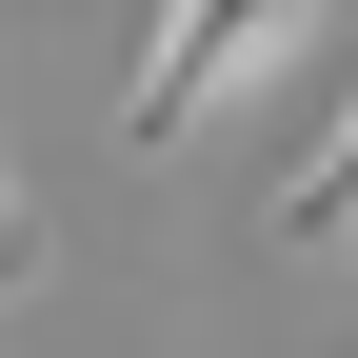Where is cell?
Listing matches in <instances>:
<instances>
[{"mask_svg": "<svg viewBox=\"0 0 358 358\" xmlns=\"http://www.w3.org/2000/svg\"><path fill=\"white\" fill-rule=\"evenodd\" d=\"M299 20H319V0H159V40H140V80H120V140H199L219 100H239V80H279L299 60Z\"/></svg>", "mask_w": 358, "mask_h": 358, "instance_id": "cell-1", "label": "cell"}, {"mask_svg": "<svg viewBox=\"0 0 358 358\" xmlns=\"http://www.w3.org/2000/svg\"><path fill=\"white\" fill-rule=\"evenodd\" d=\"M259 239H279V259H319V239H358V100H338L319 140L279 159V199H259Z\"/></svg>", "mask_w": 358, "mask_h": 358, "instance_id": "cell-2", "label": "cell"}]
</instances>
